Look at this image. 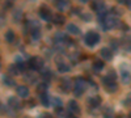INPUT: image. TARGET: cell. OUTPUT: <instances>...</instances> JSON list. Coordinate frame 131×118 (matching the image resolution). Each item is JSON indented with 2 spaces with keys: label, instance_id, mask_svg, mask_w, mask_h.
<instances>
[{
  "label": "cell",
  "instance_id": "6da1fadb",
  "mask_svg": "<svg viewBox=\"0 0 131 118\" xmlns=\"http://www.w3.org/2000/svg\"><path fill=\"white\" fill-rule=\"evenodd\" d=\"M98 21L102 24V28H104V29H113V28H115V26L119 24L118 18H117L115 15H113V13H106L105 16L98 17Z\"/></svg>",
  "mask_w": 131,
  "mask_h": 118
},
{
  "label": "cell",
  "instance_id": "7a4b0ae2",
  "mask_svg": "<svg viewBox=\"0 0 131 118\" xmlns=\"http://www.w3.org/2000/svg\"><path fill=\"white\" fill-rule=\"evenodd\" d=\"M73 88H75L73 89L75 96H76V97H79V96H81L84 93V91L86 88V81L83 78H78V79L75 80V87Z\"/></svg>",
  "mask_w": 131,
  "mask_h": 118
},
{
  "label": "cell",
  "instance_id": "3957f363",
  "mask_svg": "<svg viewBox=\"0 0 131 118\" xmlns=\"http://www.w3.org/2000/svg\"><path fill=\"white\" fill-rule=\"evenodd\" d=\"M104 83H105V88H106L107 92H110V93L117 92L118 84L115 83V78H114V76L110 78V75H109V76H105V78H104Z\"/></svg>",
  "mask_w": 131,
  "mask_h": 118
},
{
  "label": "cell",
  "instance_id": "277c9868",
  "mask_svg": "<svg viewBox=\"0 0 131 118\" xmlns=\"http://www.w3.org/2000/svg\"><path fill=\"white\" fill-rule=\"evenodd\" d=\"M98 42H100V36H98L96 31H89V33H86V36H85V44L88 46L93 47V46H96L98 44Z\"/></svg>",
  "mask_w": 131,
  "mask_h": 118
},
{
  "label": "cell",
  "instance_id": "5b68a950",
  "mask_svg": "<svg viewBox=\"0 0 131 118\" xmlns=\"http://www.w3.org/2000/svg\"><path fill=\"white\" fill-rule=\"evenodd\" d=\"M28 64H29V67L33 68V70H42V67H43V62H42V59H39V58H37V57L30 58Z\"/></svg>",
  "mask_w": 131,
  "mask_h": 118
},
{
  "label": "cell",
  "instance_id": "8992f818",
  "mask_svg": "<svg viewBox=\"0 0 131 118\" xmlns=\"http://www.w3.org/2000/svg\"><path fill=\"white\" fill-rule=\"evenodd\" d=\"M39 16L45 20V21H50L52 20V15H51V10L47 7H41L39 9Z\"/></svg>",
  "mask_w": 131,
  "mask_h": 118
},
{
  "label": "cell",
  "instance_id": "52a82bcc",
  "mask_svg": "<svg viewBox=\"0 0 131 118\" xmlns=\"http://www.w3.org/2000/svg\"><path fill=\"white\" fill-rule=\"evenodd\" d=\"M59 85H60V88H62L63 92H70L71 88H72V81L68 78H63L60 80V84Z\"/></svg>",
  "mask_w": 131,
  "mask_h": 118
},
{
  "label": "cell",
  "instance_id": "ba28073f",
  "mask_svg": "<svg viewBox=\"0 0 131 118\" xmlns=\"http://www.w3.org/2000/svg\"><path fill=\"white\" fill-rule=\"evenodd\" d=\"M68 109H70V112H71L72 114H79V113H80V106H79V104L76 102L75 100L70 101V104H68Z\"/></svg>",
  "mask_w": 131,
  "mask_h": 118
},
{
  "label": "cell",
  "instance_id": "9c48e42d",
  "mask_svg": "<svg viewBox=\"0 0 131 118\" xmlns=\"http://www.w3.org/2000/svg\"><path fill=\"white\" fill-rule=\"evenodd\" d=\"M100 54H101V57H102L105 60H112V58H113V52L110 51V49H107V47L102 49Z\"/></svg>",
  "mask_w": 131,
  "mask_h": 118
},
{
  "label": "cell",
  "instance_id": "30bf717a",
  "mask_svg": "<svg viewBox=\"0 0 131 118\" xmlns=\"http://www.w3.org/2000/svg\"><path fill=\"white\" fill-rule=\"evenodd\" d=\"M68 0H55V5L59 10H64L68 8Z\"/></svg>",
  "mask_w": 131,
  "mask_h": 118
},
{
  "label": "cell",
  "instance_id": "8fae6325",
  "mask_svg": "<svg viewBox=\"0 0 131 118\" xmlns=\"http://www.w3.org/2000/svg\"><path fill=\"white\" fill-rule=\"evenodd\" d=\"M88 104L92 108H97V106H100V104H101V99L98 97V96H93V97H89Z\"/></svg>",
  "mask_w": 131,
  "mask_h": 118
},
{
  "label": "cell",
  "instance_id": "7c38bea8",
  "mask_svg": "<svg viewBox=\"0 0 131 118\" xmlns=\"http://www.w3.org/2000/svg\"><path fill=\"white\" fill-rule=\"evenodd\" d=\"M17 94L20 96V97H28L29 89L25 87V85H20V87H17Z\"/></svg>",
  "mask_w": 131,
  "mask_h": 118
},
{
  "label": "cell",
  "instance_id": "4fadbf2b",
  "mask_svg": "<svg viewBox=\"0 0 131 118\" xmlns=\"http://www.w3.org/2000/svg\"><path fill=\"white\" fill-rule=\"evenodd\" d=\"M67 31H68L70 34H73V36L80 34V29L76 26L75 24H68V25H67Z\"/></svg>",
  "mask_w": 131,
  "mask_h": 118
},
{
  "label": "cell",
  "instance_id": "5bb4252c",
  "mask_svg": "<svg viewBox=\"0 0 131 118\" xmlns=\"http://www.w3.org/2000/svg\"><path fill=\"white\" fill-rule=\"evenodd\" d=\"M52 21H54V24L55 25H63L66 23V18L63 15H55L52 17Z\"/></svg>",
  "mask_w": 131,
  "mask_h": 118
},
{
  "label": "cell",
  "instance_id": "9a60e30c",
  "mask_svg": "<svg viewBox=\"0 0 131 118\" xmlns=\"http://www.w3.org/2000/svg\"><path fill=\"white\" fill-rule=\"evenodd\" d=\"M57 64H58V70H59L60 72H67V71H70V66H68L66 62L59 60V62H57Z\"/></svg>",
  "mask_w": 131,
  "mask_h": 118
},
{
  "label": "cell",
  "instance_id": "2e32d148",
  "mask_svg": "<svg viewBox=\"0 0 131 118\" xmlns=\"http://www.w3.org/2000/svg\"><path fill=\"white\" fill-rule=\"evenodd\" d=\"M121 80L125 83V84H128L131 81V73L128 71H122L121 72Z\"/></svg>",
  "mask_w": 131,
  "mask_h": 118
},
{
  "label": "cell",
  "instance_id": "e0dca14e",
  "mask_svg": "<svg viewBox=\"0 0 131 118\" xmlns=\"http://www.w3.org/2000/svg\"><path fill=\"white\" fill-rule=\"evenodd\" d=\"M104 62L102 60H94L93 62V70L96 71V72H100V71H102L104 70Z\"/></svg>",
  "mask_w": 131,
  "mask_h": 118
},
{
  "label": "cell",
  "instance_id": "ac0fdd59",
  "mask_svg": "<svg viewBox=\"0 0 131 118\" xmlns=\"http://www.w3.org/2000/svg\"><path fill=\"white\" fill-rule=\"evenodd\" d=\"M55 114H57V118H68V113L64 109H62L60 106L55 109Z\"/></svg>",
  "mask_w": 131,
  "mask_h": 118
},
{
  "label": "cell",
  "instance_id": "d6986e66",
  "mask_svg": "<svg viewBox=\"0 0 131 118\" xmlns=\"http://www.w3.org/2000/svg\"><path fill=\"white\" fill-rule=\"evenodd\" d=\"M41 102H42L43 106H49V105H50V97H49L47 92L41 93Z\"/></svg>",
  "mask_w": 131,
  "mask_h": 118
},
{
  "label": "cell",
  "instance_id": "ffe728a7",
  "mask_svg": "<svg viewBox=\"0 0 131 118\" xmlns=\"http://www.w3.org/2000/svg\"><path fill=\"white\" fill-rule=\"evenodd\" d=\"M8 104L12 106L13 109H20V102H18V100H17L16 97H9Z\"/></svg>",
  "mask_w": 131,
  "mask_h": 118
},
{
  "label": "cell",
  "instance_id": "44dd1931",
  "mask_svg": "<svg viewBox=\"0 0 131 118\" xmlns=\"http://www.w3.org/2000/svg\"><path fill=\"white\" fill-rule=\"evenodd\" d=\"M15 37H16V36H15V33H13V30H8L7 33H5V41L9 42V44L15 41Z\"/></svg>",
  "mask_w": 131,
  "mask_h": 118
},
{
  "label": "cell",
  "instance_id": "7402d4cb",
  "mask_svg": "<svg viewBox=\"0 0 131 118\" xmlns=\"http://www.w3.org/2000/svg\"><path fill=\"white\" fill-rule=\"evenodd\" d=\"M31 38L34 39V41L41 38V31H39L38 28H36V29H33V30H31Z\"/></svg>",
  "mask_w": 131,
  "mask_h": 118
},
{
  "label": "cell",
  "instance_id": "603a6c76",
  "mask_svg": "<svg viewBox=\"0 0 131 118\" xmlns=\"http://www.w3.org/2000/svg\"><path fill=\"white\" fill-rule=\"evenodd\" d=\"M104 118H114V112L112 108H106V110L104 112Z\"/></svg>",
  "mask_w": 131,
  "mask_h": 118
},
{
  "label": "cell",
  "instance_id": "cb8c5ba5",
  "mask_svg": "<svg viewBox=\"0 0 131 118\" xmlns=\"http://www.w3.org/2000/svg\"><path fill=\"white\" fill-rule=\"evenodd\" d=\"M54 41L55 42H64V41H67V38H66V36L62 34V33H57L55 37H54Z\"/></svg>",
  "mask_w": 131,
  "mask_h": 118
},
{
  "label": "cell",
  "instance_id": "d4e9b609",
  "mask_svg": "<svg viewBox=\"0 0 131 118\" xmlns=\"http://www.w3.org/2000/svg\"><path fill=\"white\" fill-rule=\"evenodd\" d=\"M3 83L5 84V85H9V87H12V85H15V81L10 79V78H8V76H3Z\"/></svg>",
  "mask_w": 131,
  "mask_h": 118
},
{
  "label": "cell",
  "instance_id": "484cf974",
  "mask_svg": "<svg viewBox=\"0 0 131 118\" xmlns=\"http://www.w3.org/2000/svg\"><path fill=\"white\" fill-rule=\"evenodd\" d=\"M18 71H20V70L17 68V66H10V67H9V72L12 73V75H17Z\"/></svg>",
  "mask_w": 131,
  "mask_h": 118
},
{
  "label": "cell",
  "instance_id": "4316f807",
  "mask_svg": "<svg viewBox=\"0 0 131 118\" xmlns=\"http://www.w3.org/2000/svg\"><path fill=\"white\" fill-rule=\"evenodd\" d=\"M46 87H47L46 84H39L37 89H38V92H39V93H45V92H46Z\"/></svg>",
  "mask_w": 131,
  "mask_h": 118
},
{
  "label": "cell",
  "instance_id": "83f0119b",
  "mask_svg": "<svg viewBox=\"0 0 131 118\" xmlns=\"http://www.w3.org/2000/svg\"><path fill=\"white\" fill-rule=\"evenodd\" d=\"M52 101H54V105H55V108H58V106H62V101H60L59 99L54 97V99H52Z\"/></svg>",
  "mask_w": 131,
  "mask_h": 118
},
{
  "label": "cell",
  "instance_id": "f1b7e54d",
  "mask_svg": "<svg viewBox=\"0 0 131 118\" xmlns=\"http://www.w3.org/2000/svg\"><path fill=\"white\" fill-rule=\"evenodd\" d=\"M41 118H52V117H51L50 114H42V115H41Z\"/></svg>",
  "mask_w": 131,
  "mask_h": 118
},
{
  "label": "cell",
  "instance_id": "f546056e",
  "mask_svg": "<svg viewBox=\"0 0 131 118\" xmlns=\"http://www.w3.org/2000/svg\"><path fill=\"white\" fill-rule=\"evenodd\" d=\"M21 18V15H20V12H17V15H15V20H20Z\"/></svg>",
  "mask_w": 131,
  "mask_h": 118
},
{
  "label": "cell",
  "instance_id": "4dcf8cb0",
  "mask_svg": "<svg viewBox=\"0 0 131 118\" xmlns=\"http://www.w3.org/2000/svg\"><path fill=\"white\" fill-rule=\"evenodd\" d=\"M126 4H127V7H128V8H130V9H131V0H128V2H127V3H126Z\"/></svg>",
  "mask_w": 131,
  "mask_h": 118
},
{
  "label": "cell",
  "instance_id": "1f68e13d",
  "mask_svg": "<svg viewBox=\"0 0 131 118\" xmlns=\"http://www.w3.org/2000/svg\"><path fill=\"white\" fill-rule=\"evenodd\" d=\"M117 2H118V3H127L128 0H117Z\"/></svg>",
  "mask_w": 131,
  "mask_h": 118
},
{
  "label": "cell",
  "instance_id": "d6a6232c",
  "mask_svg": "<svg viewBox=\"0 0 131 118\" xmlns=\"http://www.w3.org/2000/svg\"><path fill=\"white\" fill-rule=\"evenodd\" d=\"M68 118H76V117H75V115H72V114H70V113H68Z\"/></svg>",
  "mask_w": 131,
  "mask_h": 118
},
{
  "label": "cell",
  "instance_id": "836d02e7",
  "mask_svg": "<svg viewBox=\"0 0 131 118\" xmlns=\"http://www.w3.org/2000/svg\"><path fill=\"white\" fill-rule=\"evenodd\" d=\"M128 118H131V113H130V114H128Z\"/></svg>",
  "mask_w": 131,
  "mask_h": 118
},
{
  "label": "cell",
  "instance_id": "e575fe53",
  "mask_svg": "<svg viewBox=\"0 0 131 118\" xmlns=\"http://www.w3.org/2000/svg\"><path fill=\"white\" fill-rule=\"evenodd\" d=\"M81 2H88V0H81Z\"/></svg>",
  "mask_w": 131,
  "mask_h": 118
},
{
  "label": "cell",
  "instance_id": "d590c367",
  "mask_svg": "<svg viewBox=\"0 0 131 118\" xmlns=\"http://www.w3.org/2000/svg\"><path fill=\"white\" fill-rule=\"evenodd\" d=\"M119 118H125V117H119Z\"/></svg>",
  "mask_w": 131,
  "mask_h": 118
}]
</instances>
